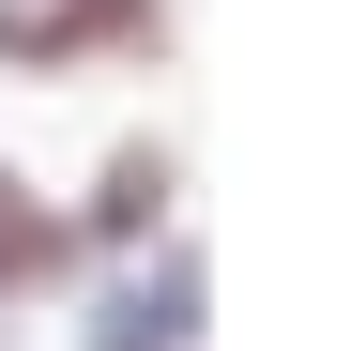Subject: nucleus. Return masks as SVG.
I'll return each mask as SVG.
<instances>
[{
	"label": "nucleus",
	"instance_id": "nucleus-1",
	"mask_svg": "<svg viewBox=\"0 0 351 351\" xmlns=\"http://www.w3.org/2000/svg\"><path fill=\"white\" fill-rule=\"evenodd\" d=\"M77 62H168V0H0V77H77Z\"/></svg>",
	"mask_w": 351,
	"mask_h": 351
},
{
	"label": "nucleus",
	"instance_id": "nucleus-2",
	"mask_svg": "<svg viewBox=\"0 0 351 351\" xmlns=\"http://www.w3.org/2000/svg\"><path fill=\"white\" fill-rule=\"evenodd\" d=\"M184 336H199V260L168 245L138 290H107V306H92V336H77V351H184Z\"/></svg>",
	"mask_w": 351,
	"mask_h": 351
},
{
	"label": "nucleus",
	"instance_id": "nucleus-3",
	"mask_svg": "<svg viewBox=\"0 0 351 351\" xmlns=\"http://www.w3.org/2000/svg\"><path fill=\"white\" fill-rule=\"evenodd\" d=\"M168 184H184V153H168V138H123L107 184H92V245H138V229L168 214Z\"/></svg>",
	"mask_w": 351,
	"mask_h": 351
},
{
	"label": "nucleus",
	"instance_id": "nucleus-4",
	"mask_svg": "<svg viewBox=\"0 0 351 351\" xmlns=\"http://www.w3.org/2000/svg\"><path fill=\"white\" fill-rule=\"evenodd\" d=\"M62 260H77V229L46 214V199L16 184V168H0V306H16V290H46V275H62Z\"/></svg>",
	"mask_w": 351,
	"mask_h": 351
}]
</instances>
